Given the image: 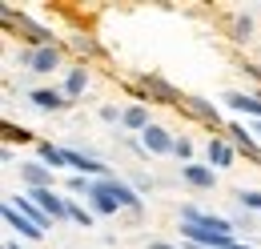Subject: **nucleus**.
Returning a JSON list of instances; mask_svg holds the SVG:
<instances>
[{
	"label": "nucleus",
	"mask_w": 261,
	"mask_h": 249,
	"mask_svg": "<svg viewBox=\"0 0 261 249\" xmlns=\"http://www.w3.org/2000/svg\"><path fill=\"white\" fill-rule=\"evenodd\" d=\"M181 233L201 249H229L233 245V237L229 233H217V229H205V225H189V221H181Z\"/></svg>",
	"instance_id": "1"
},
{
	"label": "nucleus",
	"mask_w": 261,
	"mask_h": 249,
	"mask_svg": "<svg viewBox=\"0 0 261 249\" xmlns=\"http://www.w3.org/2000/svg\"><path fill=\"white\" fill-rule=\"evenodd\" d=\"M4 225H8V229H16V233H20V237H29V241H40V237H44V229H36V225L24 217L16 205H4Z\"/></svg>",
	"instance_id": "2"
},
{
	"label": "nucleus",
	"mask_w": 261,
	"mask_h": 249,
	"mask_svg": "<svg viewBox=\"0 0 261 249\" xmlns=\"http://www.w3.org/2000/svg\"><path fill=\"white\" fill-rule=\"evenodd\" d=\"M33 201H36V205H40V209H44L53 221H65V217H68V201H61L53 189H33Z\"/></svg>",
	"instance_id": "3"
},
{
	"label": "nucleus",
	"mask_w": 261,
	"mask_h": 249,
	"mask_svg": "<svg viewBox=\"0 0 261 249\" xmlns=\"http://www.w3.org/2000/svg\"><path fill=\"white\" fill-rule=\"evenodd\" d=\"M181 221H189V225H205V229H217V233H229L233 237V225L225 217H213V213H201V209H181Z\"/></svg>",
	"instance_id": "4"
},
{
	"label": "nucleus",
	"mask_w": 261,
	"mask_h": 249,
	"mask_svg": "<svg viewBox=\"0 0 261 249\" xmlns=\"http://www.w3.org/2000/svg\"><path fill=\"white\" fill-rule=\"evenodd\" d=\"M20 181H29V189H53V169H48L44 161L20 165Z\"/></svg>",
	"instance_id": "5"
},
{
	"label": "nucleus",
	"mask_w": 261,
	"mask_h": 249,
	"mask_svg": "<svg viewBox=\"0 0 261 249\" xmlns=\"http://www.w3.org/2000/svg\"><path fill=\"white\" fill-rule=\"evenodd\" d=\"M145 149H153V153H177V141L165 133L161 124H149L145 129Z\"/></svg>",
	"instance_id": "6"
},
{
	"label": "nucleus",
	"mask_w": 261,
	"mask_h": 249,
	"mask_svg": "<svg viewBox=\"0 0 261 249\" xmlns=\"http://www.w3.org/2000/svg\"><path fill=\"white\" fill-rule=\"evenodd\" d=\"M24 61H29V68H33V72H53V68H57V61H61V53L44 44V48H36V53H29Z\"/></svg>",
	"instance_id": "7"
},
{
	"label": "nucleus",
	"mask_w": 261,
	"mask_h": 249,
	"mask_svg": "<svg viewBox=\"0 0 261 249\" xmlns=\"http://www.w3.org/2000/svg\"><path fill=\"white\" fill-rule=\"evenodd\" d=\"M12 205H16V209H20V213H24V217L33 221L36 229H48V221H53V217H48V213H44V209H40V205H36L33 197H12Z\"/></svg>",
	"instance_id": "8"
},
{
	"label": "nucleus",
	"mask_w": 261,
	"mask_h": 249,
	"mask_svg": "<svg viewBox=\"0 0 261 249\" xmlns=\"http://www.w3.org/2000/svg\"><path fill=\"white\" fill-rule=\"evenodd\" d=\"M89 201H93V209H97V213H117V209H121V205L113 201V193L100 185V181H93V189H89Z\"/></svg>",
	"instance_id": "9"
},
{
	"label": "nucleus",
	"mask_w": 261,
	"mask_h": 249,
	"mask_svg": "<svg viewBox=\"0 0 261 249\" xmlns=\"http://www.w3.org/2000/svg\"><path fill=\"white\" fill-rule=\"evenodd\" d=\"M225 105L229 109H237V113H253L261 121V96H245V93H229L225 96Z\"/></svg>",
	"instance_id": "10"
},
{
	"label": "nucleus",
	"mask_w": 261,
	"mask_h": 249,
	"mask_svg": "<svg viewBox=\"0 0 261 249\" xmlns=\"http://www.w3.org/2000/svg\"><path fill=\"white\" fill-rule=\"evenodd\" d=\"M68 165H72V169H85V173H97L100 181L109 177V169H105L100 161H93V157H85V153H72V149H68Z\"/></svg>",
	"instance_id": "11"
},
{
	"label": "nucleus",
	"mask_w": 261,
	"mask_h": 249,
	"mask_svg": "<svg viewBox=\"0 0 261 249\" xmlns=\"http://www.w3.org/2000/svg\"><path fill=\"white\" fill-rule=\"evenodd\" d=\"M181 173H185V181L197 185V189H209V185H213V169H205V165H193V161H189Z\"/></svg>",
	"instance_id": "12"
},
{
	"label": "nucleus",
	"mask_w": 261,
	"mask_h": 249,
	"mask_svg": "<svg viewBox=\"0 0 261 249\" xmlns=\"http://www.w3.org/2000/svg\"><path fill=\"white\" fill-rule=\"evenodd\" d=\"M121 121L129 124V129H149V113H145L141 105H133V109H125V113H121Z\"/></svg>",
	"instance_id": "13"
},
{
	"label": "nucleus",
	"mask_w": 261,
	"mask_h": 249,
	"mask_svg": "<svg viewBox=\"0 0 261 249\" xmlns=\"http://www.w3.org/2000/svg\"><path fill=\"white\" fill-rule=\"evenodd\" d=\"M40 161H44V165H53V169H68V153L53 149V145H40Z\"/></svg>",
	"instance_id": "14"
},
{
	"label": "nucleus",
	"mask_w": 261,
	"mask_h": 249,
	"mask_svg": "<svg viewBox=\"0 0 261 249\" xmlns=\"http://www.w3.org/2000/svg\"><path fill=\"white\" fill-rule=\"evenodd\" d=\"M85 85H89V77H85V68H76V72H68V81H65V96H81V93H85Z\"/></svg>",
	"instance_id": "15"
},
{
	"label": "nucleus",
	"mask_w": 261,
	"mask_h": 249,
	"mask_svg": "<svg viewBox=\"0 0 261 249\" xmlns=\"http://www.w3.org/2000/svg\"><path fill=\"white\" fill-rule=\"evenodd\" d=\"M209 161H213V165H229V161H233V149L221 145V141H209Z\"/></svg>",
	"instance_id": "16"
},
{
	"label": "nucleus",
	"mask_w": 261,
	"mask_h": 249,
	"mask_svg": "<svg viewBox=\"0 0 261 249\" xmlns=\"http://www.w3.org/2000/svg\"><path fill=\"white\" fill-rule=\"evenodd\" d=\"M33 101L40 105V109H61V93H48V89H36Z\"/></svg>",
	"instance_id": "17"
},
{
	"label": "nucleus",
	"mask_w": 261,
	"mask_h": 249,
	"mask_svg": "<svg viewBox=\"0 0 261 249\" xmlns=\"http://www.w3.org/2000/svg\"><path fill=\"white\" fill-rule=\"evenodd\" d=\"M68 217L76 221V225H93V213H89V209H81L76 201H68Z\"/></svg>",
	"instance_id": "18"
},
{
	"label": "nucleus",
	"mask_w": 261,
	"mask_h": 249,
	"mask_svg": "<svg viewBox=\"0 0 261 249\" xmlns=\"http://www.w3.org/2000/svg\"><path fill=\"white\" fill-rule=\"evenodd\" d=\"M241 205H245V209H261V193H253V189H241Z\"/></svg>",
	"instance_id": "19"
},
{
	"label": "nucleus",
	"mask_w": 261,
	"mask_h": 249,
	"mask_svg": "<svg viewBox=\"0 0 261 249\" xmlns=\"http://www.w3.org/2000/svg\"><path fill=\"white\" fill-rule=\"evenodd\" d=\"M189 105H193V113H197V117H213V121H217L213 105H205V101H189Z\"/></svg>",
	"instance_id": "20"
},
{
	"label": "nucleus",
	"mask_w": 261,
	"mask_h": 249,
	"mask_svg": "<svg viewBox=\"0 0 261 249\" xmlns=\"http://www.w3.org/2000/svg\"><path fill=\"white\" fill-rule=\"evenodd\" d=\"M68 189H72V193H85V197H89L93 181H85V177H72V181H68Z\"/></svg>",
	"instance_id": "21"
},
{
	"label": "nucleus",
	"mask_w": 261,
	"mask_h": 249,
	"mask_svg": "<svg viewBox=\"0 0 261 249\" xmlns=\"http://www.w3.org/2000/svg\"><path fill=\"white\" fill-rule=\"evenodd\" d=\"M177 157H185V161H189V157H193V145H189V141H177Z\"/></svg>",
	"instance_id": "22"
},
{
	"label": "nucleus",
	"mask_w": 261,
	"mask_h": 249,
	"mask_svg": "<svg viewBox=\"0 0 261 249\" xmlns=\"http://www.w3.org/2000/svg\"><path fill=\"white\" fill-rule=\"evenodd\" d=\"M149 249H173V245H165V241H153V245H149Z\"/></svg>",
	"instance_id": "23"
},
{
	"label": "nucleus",
	"mask_w": 261,
	"mask_h": 249,
	"mask_svg": "<svg viewBox=\"0 0 261 249\" xmlns=\"http://www.w3.org/2000/svg\"><path fill=\"white\" fill-rule=\"evenodd\" d=\"M229 249H249V245H237V241H233V245H229Z\"/></svg>",
	"instance_id": "24"
},
{
	"label": "nucleus",
	"mask_w": 261,
	"mask_h": 249,
	"mask_svg": "<svg viewBox=\"0 0 261 249\" xmlns=\"http://www.w3.org/2000/svg\"><path fill=\"white\" fill-rule=\"evenodd\" d=\"M253 129H257V133H261V121H257V124H253Z\"/></svg>",
	"instance_id": "25"
},
{
	"label": "nucleus",
	"mask_w": 261,
	"mask_h": 249,
	"mask_svg": "<svg viewBox=\"0 0 261 249\" xmlns=\"http://www.w3.org/2000/svg\"><path fill=\"white\" fill-rule=\"evenodd\" d=\"M12 249H20V245H12Z\"/></svg>",
	"instance_id": "26"
}]
</instances>
